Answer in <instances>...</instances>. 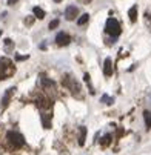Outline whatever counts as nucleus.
Returning <instances> with one entry per match:
<instances>
[{"label":"nucleus","mask_w":151,"mask_h":155,"mask_svg":"<svg viewBox=\"0 0 151 155\" xmlns=\"http://www.w3.org/2000/svg\"><path fill=\"white\" fill-rule=\"evenodd\" d=\"M54 2H62V0H54Z\"/></svg>","instance_id":"obj_24"},{"label":"nucleus","mask_w":151,"mask_h":155,"mask_svg":"<svg viewBox=\"0 0 151 155\" xmlns=\"http://www.w3.org/2000/svg\"><path fill=\"white\" fill-rule=\"evenodd\" d=\"M6 138H8V141H10V144L12 148H22V146H25V138H23L22 134H19V132L10 131L6 134Z\"/></svg>","instance_id":"obj_2"},{"label":"nucleus","mask_w":151,"mask_h":155,"mask_svg":"<svg viewBox=\"0 0 151 155\" xmlns=\"http://www.w3.org/2000/svg\"><path fill=\"white\" fill-rule=\"evenodd\" d=\"M37 104L40 106V108H51L50 101H48V100H43V98H40V100H37Z\"/></svg>","instance_id":"obj_17"},{"label":"nucleus","mask_w":151,"mask_h":155,"mask_svg":"<svg viewBox=\"0 0 151 155\" xmlns=\"http://www.w3.org/2000/svg\"><path fill=\"white\" fill-rule=\"evenodd\" d=\"M12 49H14V45H12V40H10V38H6V40H5V51H6V52H11Z\"/></svg>","instance_id":"obj_16"},{"label":"nucleus","mask_w":151,"mask_h":155,"mask_svg":"<svg viewBox=\"0 0 151 155\" xmlns=\"http://www.w3.org/2000/svg\"><path fill=\"white\" fill-rule=\"evenodd\" d=\"M63 85L68 88V89H71V92H73L74 95H77L79 97V92H80V86H79V83H76L73 78H69V77H65L63 78Z\"/></svg>","instance_id":"obj_4"},{"label":"nucleus","mask_w":151,"mask_h":155,"mask_svg":"<svg viewBox=\"0 0 151 155\" xmlns=\"http://www.w3.org/2000/svg\"><path fill=\"white\" fill-rule=\"evenodd\" d=\"M110 143H111V135H105L103 138H102V141H100L102 146H108Z\"/></svg>","instance_id":"obj_19"},{"label":"nucleus","mask_w":151,"mask_h":155,"mask_svg":"<svg viewBox=\"0 0 151 155\" xmlns=\"http://www.w3.org/2000/svg\"><path fill=\"white\" fill-rule=\"evenodd\" d=\"M28 59V55H16V60L17 61H23V60H26Z\"/></svg>","instance_id":"obj_22"},{"label":"nucleus","mask_w":151,"mask_h":155,"mask_svg":"<svg viewBox=\"0 0 151 155\" xmlns=\"http://www.w3.org/2000/svg\"><path fill=\"white\" fill-rule=\"evenodd\" d=\"M103 74L106 75V77H111V75H113V61H111V59H105Z\"/></svg>","instance_id":"obj_8"},{"label":"nucleus","mask_w":151,"mask_h":155,"mask_svg":"<svg viewBox=\"0 0 151 155\" xmlns=\"http://www.w3.org/2000/svg\"><path fill=\"white\" fill-rule=\"evenodd\" d=\"M85 138H86V127L80 126V127H79V144H80V146L85 144Z\"/></svg>","instance_id":"obj_10"},{"label":"nucleus","mask_w":151,"mask_h":155,"mask_svg":"<svg viewBox=\"0 0 151 155\" xmlns=\"http://www.w3.org/2000/svg\"><path fill=\"white\" fill-rule=\"evenodd\" d=\"M42 125L45 129H50L51 127V115L50 114H43L42 115Z\"/></svg>","instance_id":"obj_11"},{"label":"nucleus","mask_w":151,"mask_h":155,"mask_svg":"<svg viewBox=\"0 0 151 155\" xmlns=\"http://www.w3.org/2000/svg\"><path fill=\"white\" fill-rule=\"evenodd\" d=\"M34 19H35V17H28V19H25V25L31 26V25L34 23Z\"/></svg>","instance_id":"obj_21"},{"label":"nucleus","mask_w":151,"mask_h":155,"mask_svg":"<svg viewBox=\"0 0 151 155\" xmlns=\"http://www.w3.org/2000/svg\"><path fill=\"white\" fill-rule=\"evenodd\" d=\"M128 16H130L131 22H136L137 20V6H131L130 11H128Z\"/></svg>","instance_id":"obj_13"},{"label":"nucleus","mask_w":151,"mask_h":155,"mask_svg":"<svg viewBox=\"0 0 151 155\" xmlns=\"http://www.w3.org/2000/svg\"><path fill=\"white\" fill-rule=\"evenodd\" d=\"M88 20H90V16H88V14H82L80 19L77 20V25L79 26H83L85 23H88Z\"/></svg>","instance_id":"obj_15"},{"label":"nucleus","mask_w":151,"mask_h":155,"mask_svg":"<svg viewBox=\"0 0 151 155\" xmlns=\"http://www.w3.org/2000/svg\"><path fill=\"white\" fill-rule=\"evenodd\" d=\"M17 2H19V0H8V5H14Z\"/></svg>","instance_id":"obj_23"},{"label":"nucleus","mask_w":151,"mask_h":155,"mask_svg":"<svg viewBox=\"0 0 151 155\" xmlns=\"http://www.w3.org/2000/svg\"><path fill=\"white\" fill-rule=\"evenodd\" d=\"M105 31L106 34H110L111 37H119V34H120V25H119V22L116 19H108L106 20V26H105Z\"/></svg>","instance_id":"obj_1"},{"label":"nucleus","mask_w":151,"mask_h":155,"mask_svg":"<svg viewBox=\"0 0 151 155\" xmlns=\"http://www.w3.org/2000/svg\"><path fill=\"white\" fill-rule=\"evenodd\" d=\"M56 42H57V45H59V46H66V45H69L71 37L68 34H65V32H59V34H57V37H56Z\"/></svg>","instance_id":"obj_5"},{"label":"nucleus","mask_w":151,"mask_h":155,"mask_svg":"<svg viewBox=\"0 0 151 155\" xmlns=\"http://www.w3.org/2000/svg\"><path fill=\"white\" fill-rule=\"evenodd\" d=\"M14 91H16V88H10L6 92H5V95H3V98H2V111H5L6 109V106L10 104V100H11V95L14 94Z\"/></svg>","instance_id":"obj_7"},{"label":"nucleus","mask_w":151,"mask_h":155,"mask_svg":"<svg viewBox=\"0 0 151 155\" xmlns=\"http://www.w3.org/2000/svg\"><path fill=\"white\" fill-rule=\"evenodd\" d=\"M0 35H2V32H0Z\"/></svg>","instance_id":"obj_25"},{"label":"nucleus","mask_w":151,"mask_h":155,"mask_svg":"<svg viewBox=\"0 0 151 155\" xmlns=\"http://www.w3.org/2000/svg\"><path fill=\"white\" fill-rule=\"evenodd\" d=\"M40 82H42V85L45 86V88H46V89L50 91V92H51V91H52V92L56 91V88H54V83H52L51 80H48L46 77H43V75H40Z\"/></svg>","instance_id":"obj_9"},{"label":"nucleus","mask_w":151,"mask_h":155,"mask_svg":"<svg viewBox=\"0 0 151 155\" xmlns=\"http://www.w3.org/2000/svg\"><path fill=\"white\" fill-rule=\"evenodd\" d=\"M12 72H14V66H12L11 61L6 59H0V80L11 75Z\"/></svg>","instance_id":"obj_3"},{"label":"nucleus","mask_w":151,"mask_h":155,"mask_svg":"<svg viewBox=\"0 0 151 155\" xmlns=\"http://www.w3.org/2000/svg\"><path fill=\"white\" fill-rule=\"evenodd\" d=\"M144 118H145V125H146V127H151V112L150 111H145L144 112Z\"/></svg>","instance_id":"obj_14"},{"label":"nucleus","mask_w":151,"mask_h":155,"mask_svg":"<svg viewBox=\"0 0 151 155\" xmlns=\"http://www.w3.org/2000/svg\"><path fill=\"white\" fill-rule=\"evenodd\" d=\"M102 101H103V103H106V104H113V98H111V97H108V95H106V94H103V95H102V98H100Z\"/></svg>","instance_id":"obj_18"},{"label":"nucleus","mask_w":151,"mask_h":155,"mask_svg":"<svg viewBox=\"0 0 151 155\" xmlns=\"http://www.w3.org/2000/svg\"><path fill=\"white\" fill-rule=\"evenodd\" d=\"M77 16H79V9H77L76 6H73V5H69V6L65 9V17H66V20H74Z\"/></svg>","instance_id":"obj_6"},{"label":"nucleus","mask_w":151,"mask_h":155,"mask_svg":"<svg viewBox=\"0 0 151 155\" xmlns=\"http://www.w3.org/2000/svg\"><path fill=\"white\" fill-rule=\"evenodd\" d=\"M33 12H34V17L35 19H45V11L42 9V8H39V6H34L33 8Z\"/></svg>","instance_id":"obj_12"},{"label":"nucleus","mask_w":151,"mask_h":155,"mask_svg":"<svg viewBox=\"0 0 151 155\" xmlns=\"http://www.w3.org/2000/svg\"><path fill=\"white\" fill-rule=\"evenodd\" d=\"M59 23H60V22H59V20H57V19H56V20H52V22H51V23H50V25H48V28H50V29H56V28H57V26H59Z\"/></svg>","instance_id":"obj_20"}]
</instances>
